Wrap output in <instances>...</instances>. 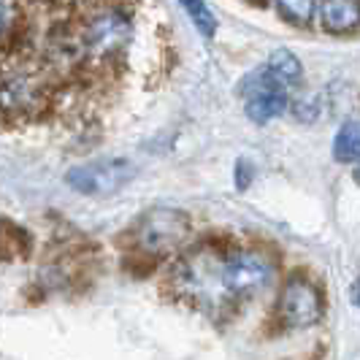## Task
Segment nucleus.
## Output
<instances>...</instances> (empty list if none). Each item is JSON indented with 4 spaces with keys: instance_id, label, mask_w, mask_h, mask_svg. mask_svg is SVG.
<instances>
[{
    "instance_id": "nucleus-13",
    "label": "nucleus",
    "mask_w": 360,
    "mask_h": 360,
    "mask_svg": "<svg viewBox=\"0 0 360 360\" xmlns=\"http://www.w3.org/2000/svg\"><path fill=\"white\" fill-rule=\"evenodd\" d=\"M184 11L193 17L195 22V27L200 30V36L203 38H212L217 30V19L212 14V8L206 6V3H195V0H190V3H184Z\"/></svg>"
},
{
    "instance_id": "nucleus-16",
    "label": "nucleus",
    "mask_w": 360,
    "mask_h": 360,
    "mask_svg": "<svg viewBox=\"0 0 360 360\" xmlns=\"http://www.w3.org/2000/svg\"><path fill=\"white\" fill-rule=\"evenodd\" d=\"M11 11H14V8H11L8 3H0V36H3L6 30H8V22H11Z\"/></svg>"
},
{
    "instance_id": "nucleus-5",
    "label": "nucleus",
    "mask_w": 360,
    "mask_h": 360,
    "mask_svg": "<svg viewBox=\"0 0 360 360\" xmlns=\"http://www.w3.org/2000/svg\"><path fill=\"white\" fill-rule=\"evenodd\" d=\"M68 184L84 195H111L136 179V165L122 158H108L68 171Z\"/></svg>"
},
{
    "instance_id": "nucleus-15",
    "label": "nucleus",
    "mask_w": 360,
    "mask_h": 360,
    "mask_svg": "<svg viewBox=\"0 0 360 360\" xmlns=\"http://www.w3.org/2000/svg\"><path fill=\"white\" fill-rule=\"evenodd\" d=\"M252 181V165L247 160H238L236 162V187L238 190H247Z\"/></svg>"
},
{
    "instance_id": "nucleus-17",
    "label": "nucleus",
    "mask_w": 360,
    "mask_h": 360,
    "mask_svg": "<svg viewBox=\"0 0 360 360\" xmlns=\"http://www.w3.org/2000/svg\"><path fill=\"white\" fill-rule=\"evenodd\" d=\"M352 304H355V307H360V279L352 285Z\"/></svg>"
},
{
    "instance_id": "nucleus-3",
    "label": "nucleus",
    "mask_w": 360,
    "mask_h": 360,
    "mask_svg": "<svg viewBox=\"0 0 360 360\" xmlns=\"http://www.w3.org/2000/svg\"><path fill=\"white\" fill-rule=\"evenodd\" d=\"M320 317H323V292L311 279L292 274L285 288L279 290V301H276L279 325L290 330H301L320 323Z\"/></svg>"
},
{
    "instance_id": "nucleus-7",
    "label": "nucleus",
    "mask_w": 360,
    "mask_h": 360,
    "mask_svg": "<svg viewBox=\"0 0 360 360\" xmlns=\"http://www.w3.org/2000/svg\"><path fill=\"white\" fill-rule=\"evenodd\" d=\"M46 103L49 95L33 76H11L0 82V108L11 117H38Z\"/></svg>"
},
{
    "instance_id": "nucleus-6",
    "label": "nucleus",
    "mask_w": 360,
    "mask_h": 360,
    "mask_svg": "<svg viewBox=\"0 0 360 360\" xmlns=\"http://www.w3.org/2000/svg\"><path fill=\"white\" fill-rule=\"evenodd\" d=\"M130 36V22L117 11H101L79 30L82 46L92 57H111L125 46Z\"/></svg>"
},
{
    "instance_id": "nucleus-4",
    "label": "nucleus",
    "mask_w": 360,
    "mask_h": 360,
    "mask_svg": "<svg viewBox=\"0 0 360 360\" xmlns=\"http://www.w3.org/2000/svg\"><path fill=\"white\" fill-rule=\"evenodd\" d=\"M241 95H244L247 117H250L252 122H260V125H266V122H271V120L282 117L290 106L288 87H285V84H282L266 65L257 68L252 76L244 79Z\"/></svg>"
},
{
    "instance_id": "nucleus-18",
    "label": "nucleus",
    "mask_w": 360,
    "mask_h": 360,
    "mask_svg": "<svg viewBox=\"0 0 360 360\" xmlns=\"http://www.w3.org/2000/svg\"><path fill=\"white\" fill-rule=\"evenodd\" d=\"M355 179H358V181H360V174H358V176H355Z\"/></svg>"
},
{
    "instance_id": "nucleus-9",
    "label": "nucleus",
    "mask_w": 360,
    "mask_h": 360,
    "mask_svg": "<svg viewBox=\"0 0 360 360\" xmlns=\"http://www.w3.org/2000/svg\"><path fill=\"white\" fill-rule=\"evenodd\" d=\"M333 158L339 162H355L360 160V122L349 120L344 122L342 130L333 139Z\"/></svg>"
},
{
    "instance_id": "nucleus-10",
    "label": "nucleus",
    "mask_w": 360,
    "mask_h": 360,
    "mask_svg": "<svg viewBox=\"0 0 360 360\" xmlns=\"http://www.w3.org/2000/svg\"><path fill=\"white\" fill-rule=\"evenodd\" d=\"M266 68H269L285 87L290 84H295L298 79H301V63H298V57L290 52V49H276V52H271L269 63H266Z\"/></svg>"
},
{
    "instance_id": "nucleus-14",
    "label": "nucleus",
    "mask_w": 360,
    "mask_h": 360,
    "mask_svg": "<svg viewBox=\"0 0 360 360\" xmlns=\"http://www.w3.org/2000/svg\"><path fill=\"white\" fill-rule=\"evenodd\" d=\"M122 266H125V271L130 274V276H139V279H144V276H149L152 271L158 269V257H152V255L133 250V252L125 255Z\"/></svg>"
},
{
    "instance_id": "nucleus-1",
    "label": "nucleus",
    "mask_w": 360,
    "mask_h": 360,
    "mask_svg": "<svg viewBox=\"0 0 360 360\" xmlns=\"http://www.w3.org/2000/svg\"><path fill=\"white\" fill-rule=\"evenodd\" d=\"M187 236H190V217L179 209H152L130 231L136 250L152 257L179 250L187 241Z\"/></svg>"
},
{
    "instance_id": "nucleus-12",
    "label": "nucleus",
    "mask_w": 360,
    "mask_h": 360,
    "mask_svg": "<svg viewBox=\"0 0 360 360\" xmlns=\"http://www.w3.org/2000/svg\"><path fill=\"white\" fill-rule=\"evenodd\" d=\"M314 8H317V3H311V0H279L276 3V11L288 19L290 25H298V27L309 25Z\"/></svg>"
},
{
    "instance_id": "nucleus-11",
    "label": "nucleus",
    "mask_w": 360,
    "mask_h": 360,
    "mask_svg": "<svg viewBox=\"0 0 360 360\" xmlns=\"http://www.w3.org/2000/svg\"><path fill=\"white\" fill-rule=\"evenodd\" d=\"M30 252V236L19 225L0 222V257H27Z\"/></svg>"
},
{
    "instance_id": "nucleus-8",
    "label": "nucleus",
    "mask_w": 360,
    "mask_h": 360,
    "mask_svg": "<svg viewBox=\"0 0 360 360\" xmlns=\"http://www.w3.org/2000/svg\"><path fill=\"white\" fill-rule=\"evenodd\" d=\"M317 8L323 27L333 36H349L360 27V3L355 0H328Z\"/></svg>"
},
{
    "instance_id": "nucleus-2",
    "label": "nucleus",
    "mask_w": 360,
    "mask_h": 360,
    "mask_svg": "<svg viewBox=\"0 0 360 360\" xmlns=\"http://www.w3.org/2000/svg\"><path fill=\"white\" fill-rule=\"evenodd\" d=\"M274 269L257 252H233L219 263V288L228 304L247 301L269 288Z\"/></svg>"
}]
</instances>
